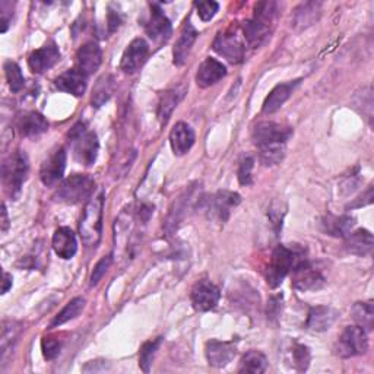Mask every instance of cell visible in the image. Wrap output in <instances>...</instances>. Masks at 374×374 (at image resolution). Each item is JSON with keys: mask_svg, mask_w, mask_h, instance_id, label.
<instances>
[{"mask_svg": "<svg viewBox=\"0 0 374 374\" xmlns=\"http://www.w3.org/2000/svg\"><path fill=\"white\" fill-rule=\"evenodd\" d=\"M213 50L225 57L230 63H240L244 58V47L237 34L232 31L220 32L213 42Z\"/></svg>", "mask_w": 374, "mask_h": 374, "instance_id": "cell-9", "label": "cell"}, {"mask_svg": "<svg viewBox=\"0 0 374 374\" xmlns=\"http://www.w3.org/2000/svg\"><path fill=\"white\" fill-rule=\"evenodd\" d=\"M373 235L367 230H357V231H351L347 237H345V249L351 254H357V256H367L373 250Z\"/></svg>", "mask_w": 374, "mask_h": 374, "instance_id": "cell-26", "label": "cell"}, {"mask_svg": "<svg viewBox=\"0 0 374 374\" xmlns=\"http://www.w3.org/2000/svg\"><path fill=\"white\" fill-rule=\"evenodd\" d=\"M243 32L247 43L251 47H259L265 43L266 38L270 34V25H266L258 19H250V21H246L243 25Z\"/></svg>", "mask_w": 374, "mask_h": 374, "instance_id": "cell-29", "label": "cell"}, {"mask_svg": "<svg viewBox=\"0 0 374 374\" xmlns=\"http://www.w3.org/2000/svg\"><path fill=\"white\" fill-rule=\"evenodd\" d=\"M87 80L88 76H85L77 69H70L58 76L54 84L61 91H65L75 96H81L87 91Z\"/></svg>", "mask_w": 374, "mask_h": 374, "instance_id": "cell-20", "label": "cell"}, {"mask_svg": "<svg viewBox=\"0 0 374 374\" xmlns=\"http://www.w3.org/2000/svg\"><path fill=\"white\" fill-rule=\"evenodd\" d=\"M292 135V129L275 122H261L253 127L251 139L259 147L266 145H285Z\"/></svg>", "mask_w": 374, "mask_h": 374, "instance_id": "cell-7", "label": "cell"}, {"mask_svg": "<svg viewBox=\"0 0 374 374\" xmlns=\"http://www.w3.org/2000/svg\"><path fill=\"white\" fill-rule=\"evenodd\" d=\"M58 61H61V51H58L57 46L54 43H47L31 53L28 65L34 73H43L51 69Z\"/></svg>", "mask_w": 374, "mask_h": 374, "instance_id": "cell-17", "label": "cell"}, {"mask_svg": "<svg viewBox=\"0 0 374 374\" xmlns=\"http://www.w3.org/2000/svg\"><path fill=\"white\" fill-rule=\"evenodd\" d=\"M319 8H320V4H304L301 5V11L306 12V13H300L297 12V15H295V23H297L301 27H308L311 25V23L314 21V19L318 18V13H319Z\"/></svg>", "mask_w": 374, "mask_h": 374, "instance_id": "cell-37", "label": "cell"}, {"mask_svg": "<svg viewBox=\"0 0 374 374\" xmlns=\"http://www.w3.org/2000/svg\"><path fill=\"white\" fill-rule=\"evenodd\" d=\"M12 287V277L8 272H4V285H2V294H6L9 288Z\"/></svg>", "mask_w": 374, "mask_h": 374, "instance_id": "cell-47", "label": "cell"}, {"mask_svg": "<svg viewBox=\"0 0 374 374\" xmlns=\"http://www.w3.org/2000/svg\"><path fill=\"white\" fill-rule=\"evenodd\" d=\"M282 308V295H275L270 299L268 306V318H277L280 310Z\"/></svg>", "mask_w": 374, "mask_h": 374, "instance_id": "cell-45", "label": "cell"}, {"mask_svg": "<svg viewBox=\"0 0 374 374\" xmlns=\"http://www.w3.org/2000/svg\"><path fill=\"white\" fill-rule=\"evenodd\" d=\"M53 249L58 258L72 259L77 250V242L73 231L68 227L57 228L53 234Z\"/></svg>", "mask_w": 374, "mask_h": 374, "instance_id": "cell-19", "label": "cell"}, {"mask_svg": "<svg viewBox=\"0 0 374 374\" xmlns=\"http://www.w3.org/2000/svg\"><path fill=\"white\" fill-rule=\"evenodd\" d=\"M354 224H356V220L347 215H342V216L328 215L323 220L326 232L333 235V237H342V239H345L347 235L352 231Z\"/></svg>", "mask_w": 374, "mask_h": 374, "instance_id": "cell-28", "label": "cell"}, {"mask_svg": "<svg viewBox=\"0 0 374 374\" xmlns=\"http://www.w3.org/2000/svg\"><path fill=\"white\" fill-rule=\"evenodd\" d=\"M161 342H163V338H155L142 345L141 352H139V367L142 368V371L149 373L154 357H155L156 351H158Z\"/></svg>", "mask_w": 374, "mask_h": 374, "instance_id": "cell-36", "label": "cell"}, {"mask_svg": "<svg viewBox=\"0 0 374 374\" xmlns=\"http://www.w3.org/2000/svg\"><path fill=\"white\" fill-rule=\"evenodd\" d=\"M68 136L75 160L87 167L94 166V163L96 161L98 149H100L96 135L88 130L84 123H77L70 129Z\"/></svg>", "mask_w": 374, "mask_h": 374, "instance_id": "cell-2", "label": "cell"}, {"mask_svg": "<svg viewBox=\"0 0 374 374\" xmlns=\"http://www.w3.org/2000/svg\"><path fill=\"white\" fill-rule=\"evenodd\" d=\"M30 170V163L25 152L16 151L4 163L2 175H4V185L6 192L12 196V199L18 198V194L21 193L23 185L27 180Z\"/></svg>", "mask_w": 374, "mask_h": 374, "instance_id": "cell-4", "label": "cell"}, {"mask_svg": "<svg viewBox=\"0 0 374 374\" xmlns=\"http://www.w3.org/2000/svg\"><path fill=\"white\" fill-rule=\"evenodd\" d=\"M4 69H5V75H6V81H8L12 92L21 91L25 85V77L23 75L21 68H19L15 62L8 61V62H5Z\"/></svg>", "mask_w": 374, "mask_h": 374, "instance_id": "cell-34", "label": "cell"}, {"mask_svg": "<svg viewBox=\"0 0 374 374\" xmlns=\"http://www.w3.org/2000/svg\"><path fill=\"white\" fill-rule=\"evenodd\" d=\"M266 368H268V360L265 357V354H262L261 351H249L242 359L239 373L261 374L265 373Z\"/></svg>", "mask_w": 374, "mask_h": 374, "instance_id": "cell-31", "label": "cell"}, {"mask_svg": "<svg viewBox=\"0 0 374 374\" xmlns=\"http://www.w3.org/2000/svg\"><path fill=\"white\" fill-rule=\"evenodd\" d=\"M284 154H285V145L282 144L259 147V158L263 166L280 164L284 158Z\"/></svg>", "mask_w": 374, "mask_h": 374, "instance_id": "cell-35", "label": "cell"}, {"mask_svg": "<svg viewBox=\"0 0 374 374\" xmlns=\"http://www.w3.org/2000/svg\"><path fill=\"white\" fill-rule=\"evenodd\" d=\"M254 167V158L250 155L243 156V160L240 161L239 166V182L243 186H250L253 183L251 179V170Z\"/></svg>", "mask_w": 374, "mask_h": 374, "instance_id": "cell-39", "label": "cell"}, {"mask_svg": "<svg viewBox=\"0 0 374 374\" xmlns=\"http://www.w3.org/2000/svg\"><path fill=\"white\" fill-rule=\"evenodd\" d=\"M242 198L239 193L234 192H218L215 196H212L211 201L208 202V213L209 218H216L221 223H225L230 216V212L232 208L237 206L240 204Z\"/></svg>", "mask_w": 374, "mask_h": 374, "instance_id": "cell-13", "label": "cell"}, {"mask_svg": "<svg viewBox=\"0 0 374 374\" xmlns=\"http://www.w3.org/2000/svg\"><path fill=\"white\" fill-rule=\"evenodd\" d=\"M66 168V152L63 148L53 151L43 161L40 179L46 186H54L63 177Z\"/></svg>", "mask_w": 374, "mask_h": 374, "instance_id": "cell-12", "label": "cell"}, {"mask_svg": "<svg viewBox=\"0 0 374 374\" xmlns=\"http://www.w3.org/2000/svg\"><path fill=\"white\" fill-rule=\"evenodd\" d=\"M103 208L104 194L100 193L89 201L80 223V234L85 246L95 247L103 234Z\"/></svg>", "mask_w": 374, "mask_h": 374, "instance_id": "cell-1", "label": "cell"}, {"mask_svg": "<svg viewBox=\"0 0 374 374\" xmlns=\"http://www.w3.org/2000/svg\"><path fill=\"white\" fill-rule=\"evenodd\" d=\"M23 326L18 322H4L2 326V337H0V359L5 361L6 354L12 349V345L16 342L19 333H21Z\"/></svg>", "mask_w": 374, "mask_h": 374, "instance_id": "cell-30", "label": "cell"}, {"mask_svg": "<svg viewBox=\"0 0 374 374\" xmlns=\"http://www.w3.org/2000/svg\"><path fill=\"white\" fill-rule=\"evenodd\" d=\"M171 149L175 155H185L194 144V132L187 123H177L170 133Z\"/></svg>", "mask_w": 374, "mask_h": 374, "instance_id": "cell-21", "label": "cell"}, {"mask_svg": "<svg viewBox=\"0 0 374 374\" xmlns=\"http://www.w3.org/2000/svg\"><path fill=\"white\" fill-rule=\"evenodd\" d=\"M145 30L151 40L158 44L166 43L171 37V23L158 5H151V15L145 24Z\"/></svg>", "mask_w": 374, "mask_h": 374, "instance_id": "cell-11", "label": "cell"}, {"mask_svg": "<svg viewBox=\"0 0 374 374\" xmlns=\"http://www.w3.org/2000/svg\"><path fill=\"white\" fill-rule=\"evenodd\" d=\"M300 253L295 249H289L287 246H278L273 250L270 263L266 272V281L269 287L277 288L282 284L284 278L295 268L300 258Z\"/></svg>", "mask_w": 374, "mask_h": 374, "instance_id": "cell-3", "label": "cell"}, {"mask_svg": "<svg viewBox=\"0 0 374 374\" xmlns=\"http://www.w3.org/2000/svg\"><path fill=\"white\" fill-rule=\"evenodd\" d=\"M120 24H122L120 13L110 8V11H108V30H110V32H114L117 28L120 27Z\"/></svg>", "mask_w": 374, "mask_h": 374, "instance_id": "cell-46", "label": "cell"}, {"mask_svg": "<svg viewBox=\"0 0 374 374\" xmlns=\"http://www.w3.org/2000/svg\"><path fill=\"white\" fill-rule=\"evenodd\" d=\"M111 262H113V256L108 254V256H104V258L95 265L94 272L91 275V281H89V285L91 287H95L98 282H100L103 280V277L106 275V272L108 270Z\"/></svg>", "mask_w": 374, "mask_h": 374, "instance_id": "cell-41", "label": "cell"}, {"mask_svg": "<svg viewBox=\"0 0 374 374\" xmlns=\"http://www.w3.org/2000/svg\"><path fill=\"white\" fill-rule=\"evenodd\" d=\"M103 62V51L96 43H87L76 53V69L85 76H89L100 69Z\"/></svg>", "mask_w": 374, "mask_h": 374, "instance_id": "cell-16", "label": "cell"}, {"mask_svg": "<svg viewBox=\"0 0 374 374\" xmlns=\"http://www.w3.org/2000/svg\"><path fill=\"white\" fill-rule=\"evenodd\" d=\"M85 307V300L81 299V297H76L73 299L72 301H69L66 304V307L57 314V316L53 319L51 322V328H56V326H62L65 323H68L69 320H73L75 318L80 316V313L84 310Z\"/></svg>", "mask_w": 374, "mask_h": 374, "instance_id": "cell-32", "label": "cell"}, {"mask_svg": "<svg viewBox=\"0 0 374 374\" xmlns=\"http://www.w3.org/2000/svg\"><path fill=\"white\" fill-rule=\"evenodd\" d=\"M149 56V46L144 40V38H135V40L127 46L122 56V62H120V69L132 75L135 72L139 70Z\"/></svg>", "mask_w": 374, "mask_h": 374, "instance_id": "cell-10", "label": "cell"}, {"mask_svg": "<svg viewBox=\"0 0 374 374\" xmlns=\"http://www.w3.org/2000/svg\"><path fill=\"white\" fill-rule=\"evenodd\" d=\"M110 95H111V85H110V82H107L106 77H103V80L98 82L96 89L94 92L92 104H95V107L103 106L108 100Z\"/></svg>", "mask_w": 374, "mask_h": 374, "instance_id": "cell-40", "label": "cell"}, {"mask_svg": "<svg viewBox=\"0 0 374 374\" xmlns=\"http://www.w3.org/2000/svg\"><path fill=\"white\" fill-rule=\"evenodd\" d=\"M0 15H2V32H6L11 24V19H12V4L11 2L0 4Z\"/></svg>", "mask_w": 374, "mask_h": 374, "instance_id": "cell-44", "label": "cell"}, {"mask_svg": "<svg viewBox=\"0 0 374 374\" xmlns=\"http://www.w3.org/2000/svg\"><path fill=\"white\" fill-rule=\"evenodd\" d=\"M9 227V220H8V211H6V205L4 204L2 206V231H6Z\"/></svg>", "mask_w": 374, "mask_h": 374, "instance_id": "cell-48", "label": "cell"}, {"mask_svg": "<svg viewBox=\"0 0 374 374\" xmlns=\"http://www.w3.org/2000/svg\"><path fill=\"white\" fill-rule=\"evenodd\" d=\"M183 95H185V88H173L161 95L158 103V119L163 126L167 125L171 113L174 111L177 104L180 103Z\"/></svg>", "mask_w": 374, "mask_h": 374, "instance_id": "cell-27", "label": "cell"}, {"mask_svg": "<svg viewBox=\"0 0 374 374\" xmlns=\"http://www.w3.org/2000/svg\"><path fill=\"white\" fill-rule=\"evenodd\" d=\"M61 348H62L61 342H58L53 337H46L42 341V349H43V354H44V359L46 360L56 359L58 356V354H61Z\"/></svg>", "mask_w": 374, "mask_h": 374, "instance_id": "cell-42", "label": "cell"}, {"mask_svg": "<svg viewBox=\"0 0 374 374\" xmlns=\"http://www.w3.org/2000/svg\"><path fill=\"white\" fill-rule=\"evenodd\" d=\"M196 38H198V31L193 28V25L190 23H186L183 27V31L180 34V38L177 40L174 50H173L174 65L182 66L186 63L187 57L190 54V50H192L193 44L196 43Z\"/></svg>", "mask_w": 374, "mask_h": 374, "instance_id": "cell-22", "label": "cell"}, {"mask_svg": "<svg viewBox=\"0 0 374 374\" xmlns=\"http://www.w3.org/2000/svg\"><path fill=\"white\" fill-rule=\"evenodd\" d=\"M368 349L367 330L361 326H348L339 337L335 354L341 359H349L356 356H363Z\"/></svg>", "mask_w": 374, "mask_h": 374, "instance_id": "cell-6", "label": "cell"}, {"mask_svg": "<svg viewBox=\"0 0 374 374\" xmlns=\"http://www.w3.org/2000/svg\"><path fill=\"white\" fill-rule=\"evenodd\" d=\"M95 189V182L88 174H72L56 192V199L68 205L88 199Z\"/></svg>", "mask_w": 374, "mask_h": 374, "instance_id": "cell-5", "label": "cell"}, {"mask_svg": "<svg viewBox=\"0 0 374 374\" xmlns=\"http://www.w3.org/2000/svg\"><path fill=\"white\" fill-rule=\"evenodd\" d=\"M192 304L198 311H211L220 303L221 292L218 287L213 285L211 281L202 280L194 284L192 289Z\"/></svg>", "mask_w": 374, "mask_h": 374, "instance_id": "cell-8", "label": "cell"}, {"mask_svg": "<svg viewBox=\"0 0 374 374\" xmlns=\"http://www.w3.org/2000/svg\"><path fill=\"white\" fill-rule=\"evenodd\" d=\"M292 359H294V364H295V367H297L299 371H306L308 368L310 360H311L310 349L303 344H295L292 348Z\"/></svg>", "mask_w": 374, "mask_h": 374, "instance_id": "cell-38", "label": "cell"}, {"mask_svg": "<svg viewBox=\"0 0 374 374\" xmlns=\"http://www.w3.org/2000/svg\"><path fill=\"white\" fill-rule=\"evenodd\" d=\"M205 354H206V359L212 367L221 368V367L228 366L234 360V357L237 356V347L234 345V342L211 339L206 344Z\"/></svg>", "mask_w": 374, "mask_h": 374, "instance_id": "cell-15", "label": "cell"}, {"mask_svg": "<svg viewBox=\"0 0 374 374\" xmlns=\"http://www.w3.org/2000/svg\"><path fill=\"white\" fill-rule=\"evenodd\" d=\"M299 84H300V80L285 82V84H280V85L275 87L270 91V94L266 96L262 111L265 114H272L277 110H280L284 106V103L291 96L292 91L295 89V87H297Z\"/></svg>", "mask_w": 374, "mask_h": 374, "instance_id": "cell-23", "label": "cell"}, {"mask_svg": "<svg viewBox=\"0 0 374 374\" xmlns=\"http://www.w3.org/2000/svg\"><path fill=\"white\" fill-rule=\"evenodd\" d=\"M196 8H198V13L202 21H211V19L216 15L220 9V5L216 2H196Z\"/></svg>", "mask_w": 374, "mask_h": 374, "instance_id": "cell-43", "label": "cell"}, {"mask_svg": "<svg viewBox=\"0 0 374 374\" xmlns=\"http://www.w3.org/2000/svg\"><path fill=\"white\" fill-rule=\"evenodd\" d=\"M335 319H337V311L326 306L311 307L307 318V328L314 332H325L328 330Z\"/></svg>", "mask_w": 374, "mask_h": 374, "instance_id": "cell-25", "label": "cell"}, {"mask_svg": "<svg viewBox=\"0 0 374 374\" xmlns=\"http://www.w3.org/2000/svg\"><path fill=\"white\" fill-rule=\"evenodd\" d=\"M294 270V278H292V285L295 289L299 291H314L323 287L325 280L316 269H313L308 263L304 261L299 262L295 265Z\"/></svg>", "mask_w": 374, "mask_h": 374, "instance_id": "cell-14", "label": "cell"}, {"mask_svg": "<svg viewBox=\"0 0 374 374\" xmlns=\"http://www.w3.org/2000/svg\"><path fill=\"white\" fill-rule=\"evenodd\" d=\"M18 130L21 132L23 136L27 137H35L47 132L49 123L40 113L30 111L23 114L16 122Z\"/></svg>", "mask_w": 374, "mask_h": 374, "instance_id": "cell-24", "label": "cell"}, {"mask_svg": "<svg viewBox=\"0 0 374 374\" xmlns=\"http://www.w3.org/2000/svg\"><path fill=\"white\" fill-rule=\"evenodd\" d=\"M352 318L364 330H371L373 329V322H374L373 301L354 304V307H352Z\"/></svg>", "mask_w": 374, "mask_h": 374, "instance_id": "cell-33", "label": "cell"}, {"mask_svg": "<svg viewBox=\"0 0 374 374\" xmlns=\"http://www.w3.org/2000/svg\"><path fill=\"white\" fill-rule=\"evenodd\" d=\"M227 75V68L216 61V58L208 57L199 66L198 73H196V82L201 88H208L220 82Z\"/></svg>", "mask_w": 374, "mask_h": 374, "instance_id": "cell-18", "label": "cell"}]
</instances>
